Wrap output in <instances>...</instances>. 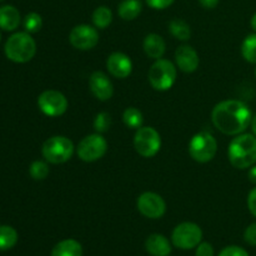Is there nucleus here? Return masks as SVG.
Returning a JSON list of instances; mask_svg holds the SVG:
<instances>
[{"label": "nucleus", "instance_id": "obj_1", "mask_svg": "<svg viewBox=\"0 0 256 256\" xmlns=\"http://www.w3.org/2000/svg\"><path fill=\"white\" fill-rule=\"evenodd\" d=\"M250 108L240 100H224L212 109V120L214 126L225 135L242 134L252 124Z\"/></svg>", "mask_w": 256, "mask_h": 256}, {"label": "nucleus", "instance_id": "obj_2", "mask_svg": "<svg viewBox=\"0 0 256 256\" xmlns=\"http://www.w3.org/2000/svg\"><path fill=\"white\" fill-rule=\"evenodd\" d=\"M230 164L240 170L249 169L256 164V136L239 134L230 142L228 149Z\"/></svg>", "mask_w": 256, "mask_h": 256}, {"label": "nucleus", "instance_id": "obj_3", "mask_svg": "<svg viewBox=\"0 0 256 256\" xmlns=\"http://www.w3.org/2000/svg\"><path fill=\"white\" fill-rule=\"evenodd\" d=\"M5 55L12 62L24 64L30 62L36 52V42L29 32H19L9 36L5 42Z\"/></svg>", "mask_w": 256, "mask_h": 256}, {"label": "nucleus", "instance_id": "obj_4", "mask_svg": "<svg viewBox=\"0 0 256 256\" xmlns=\"http://www.w3.org/2000/svg\"><path fill=\"white\" fill-rule=\"evenodd\" d=\"M74 149V144L69 138L55 135L45 140L42 148V154L50 164H64L72 159Z\"/></svg>", "mask_w": 256, "mask_h": 256}, {"label": "nucleus", "instance_id": "obj_5", "mask_svg": "<svg viewBox=\"0 0 256 256\" xmlns=\"http://www.w3.org/2000/svg\"><path fill=\"white\" fill-rule=\"evenodd\" d=\"M176 66L170 60L158 59L149 69L148 79L155 90L166 92L176 82Z\"/></svg>", "mask_w": 256, "mask_h": 256}, {"label": "nucleus", "instance_id": "obj_6", "mask_svg": "<svg viewBox=\"0 0 256 256\" xmlns=\"http://www.w3.org/2000/svg\"><path fill=\"white\" fill-rule=\"evenodd\" d=\"M218 152V142L210 132H200L192 138L189 142V154L195 162H212Z\"/></svg>", "mask_w": 256, "mask_h": 256}, {"label": "nucleus", "instance_id": "obj_7", "mask_svg": "<svg viewBox=\"0 0 256 256\" xmlns=\"http://www.w3.org/2000/svg\"><path fill=\"white\" fill-rule=\"evenodd\" d=\"M134 148L142 158H152L160 152L162 136L152 126H142L134 136Z\"/></svg>", "mask_w": 256, "mask_h": 256}, {"label": "nucleus", "instance_id": "obj_8", "mask_svg": "<svg viewBox=\"0 0 256 256\" xmlns=\"http://www.w3.org/2000/svg\"><path fill=\"white\" fill-rule=\"evenodd\" d=\"M108 152V142L99 132L82 138L76 148V154L82 162H94L102 159Z\"/></svg>", "mask_w": 256, "mask_h": 256}, {"label": "nucleus", "instance_id": "obj_9", "mask_svg": "<svg viewBox=\"0 0 256 256\" xmlns=\"http://www.w3.org/2000/svg\"><path fill=\"white\" fill-rule=\"evenodd\" d=\"M202 230L195 222H182L172 230V242L176 248L182 250L194 249L202 242Z\"/></svg>", "mask_w": 256, "mask_h": 256}, {"label": "nucleus", "instance_id": "obj_10", "mask_svg": "<svg viewBox=\"0 0 256 256\" xmlns=\"http://www.w3.org/2000/svg\"><path fill=\"white\" fill-rule=\"evenodd\" d=\"M40 112L50 118L62 116L68 110V99L58 90H45L38 98Z\"/></svg>", "mask_w": 256, "mask_h": 256}, {"label": "nucleus", "instance_id": "obj_11", "mask_svg": "<svg viewBox=\"0 0 256 256\" xmlns=\"http://www.w3.org/2000/svg\"><path fill=\"white\" fill-rule=\"evenodd\" d=\"M136 208L140 214L148 219H160L166 212V202L156 192H146L138 198Z\"/></svg>", "mask_w": 256, "mask_h": 256}, {"label": "nucleus", "instance_id": "obj_12", "mask_svg": "<svg viewBox=\"0 0 256 256\" xmlns=\"http://www.w3.org/2000/svg\"><path fill=\"white\" fill-rule=\"evenodd\" d=\"M69 42L75 49L90 50L99 42V32L96 28L88 24L76 25L69 34Z\"/></svg>", "mask_w": 256, "mask_h": 256}, {"label": "nucleus", "instance_id": "obj_13", "mask_svg": "<svg viewBox=\"0 0 256 256\" xmlns=\"http://www.w3.org/2000/svg\"><path fill=\"white\" fill-rule=\"evenodd\" d=\"M89 88L95 98L100 102H106L112 99L114 94V86L112 80L105 72H94L89 78Z\"/></svg>", "mask_w": 256, "mask_h": 256}, {"label": "nucleus", "instance_id": "obj_14", "mask_svg": "<svg viewBox=\"0 0 256 256\" xmlns=\"http://www.w3.org/2000/svg\"><path fill=\"white\" fill-rule=\"evenodd\" d=\"M106 69L110 74L118 79H125L132 72V62L124 52H115L108 56Z\"/></svg>", "mask_w": 256, "mask_h": 256}, {"label": "nucleus", "instance_id": "obj_15", "mask_svg": "<svg viewBox=\"0 0 256 256\" xmlns=\"http://www.w3.org/2000/svg\"><path fill=\"white\" fill-rule=\"evenodd\" d=\"M175 62L184 72H194L199 68L200 59L196 50L190 45H182L175 52Z\"/></svg>", "mask_w": 256, "mask_h": 256}, {"label": "nucleus", "instance_id": "obj_16", "mask_svg": "<svg viewBox=\"0 0 256 256\" xmlns=\"http://www.w3.org/2000/svg\"><path fill=\"white\" fill-rule=\"evenodd\" d=\"M142 48H144L145 54L155 60L162 59V55L165 54V50H166V45H165L164 39L159 34H155V32L148 34L145 36L144 42H142Z\"/></svg>", "mask_w": 256, "mask_h": 256}, {"label": "nucleus", "instance_id": "obj_17", "mask_svg": "<svg viewBox=\"0 0 256 256\" xmlns=\"http://www.w3.org/2000/svg\"><path fill=\"white\" fill-rule=\"evenodd\" d=\"M145 249L152 256H168L172 252V245L164 235L152 234L145 242Z\"/></svg>", "mask_w": 256, "mask_h": 256}, {"label": "nucleus", "instance_id": "obj_18", "mask_svg": "<svg viewBox=\"0 0 256 256\" xmlns=\"http://www.w3.org/2000/svg\"><path fill=\"white\" fill-rule=\"evenodd\" d=\"M20 24V12L12 5L0 6V29L12 32Z\"/></svg>", "mask_w": 256, "mask_h": 256}, {"label": "nucleus", "instance_id": "obj_19", "mask_svg": "<svg viewBox=\"0 0 256 256\" xmlns=\"http://www.w3.org/2000/svg\"><path fill=\"white\" fill-rule=\"evenodd\" d=\"M52 256H82V246L76 240L65 239L52 248Z\"/></svg>", "mask_w": 256, "mask_h": 256}, {"label": "nucleus", "instance_id": "obj_20", "mask_svg": "<svg viewBox=\"0 0 256 256\" xmlns=\"http://www.w3.org/2000/svg\"><path fill=\"white\" fill-rule=\"evenodd\" d=\"M142 4L140 0H122L118 6V14L122 20H134L140 15Z\"/></svg>", "mask_w": 256, "mask_h": 256}, {"label": "nucleus", "instance_id": "obj_21", "mask_svg": "<svg viewBox=\"0 0 256 256\" xmlns=\"http://www.w3.org/2000/svg\"><path fill=\"white\" fill-rule=\"evenodd\" d=\"M18 242V232L9 225H0V252L14 248Z\"/></svg>", "mask_w": 256, "mask_h": 256}, {"label": "nucleus", "instance_id": "obj_22", "mask_svg": "<svg viewBox=\"0 0 256 256\" xmlns=\"http://www.w3.org/2000/svg\"><path fill=\"white\" fill-rule=\"evenodd\" d=\"M169 32H172L175 39L182 40V42H186L192 36L190 26L182 19H172L169 22Z\"/></svg>", "mask_w": 256, "mask_h": 256}, {"label": "nucleus", "instance_id": "obj_23", "mask_svg": "<svg viewBox=\"0 0 256 256\" xmlns=\"http://www.w3.org/2000/svg\"><path fill=\"white\" fill-rule=\"evenodd\" d=\"M92 19L96 29H106L112 22V12L108 6H99L92 12Z\"/></svg>", "mask_w": 256, "mask_h": 256}, {"label": "nucleus", "instance_id": "obj_24", "mask_svg": "<svg viewBox=\"0 0 256 256\" xmlns=\"http://www.w3.org/2000/svg\"><path fill=\"white\" fill-rule=\"evenodd\" d=\"M122 122L130 129H140L144 122V118H142V112L136 108H126L122 112Z\"/></svg>", "mask_w": 256, "mask_h": 256}, {"label": "nucleus", "instance_id": "obj_25", "mask_svg": "<svg viewBox=\"0 0 256 256\" xmlns=\"http://www.w3.org/2000/svg\"><path fill=\"white\" fill-rule=\"evenodd\" d=\"M242 55L248 62L256 64V32L249 34L242 44Z\"/></svg>", "mask_w": 256, "mask_h": 256}, {"label": "nucleus", "instance_id": "obj_26", "mask_svg": "<svg viewBox=\"0 0 256 256\" xmlns=\"http://www.w3.org/2000/svg\"><path fill=\"white\" fill-rule=\"evenodd\" d=\"M49 172V165L45 162H42V160H35V162H32L29 168V174L34 180L46 179Z\"/></svg>", "mask_w": 256, "mask_h": 256}, {"label": "nucleus", "instance_id": "obj_27", "mask_svg": "<svg viewBox=\"0 0 256 256\" xmlns=\"http://www.w3.org/2000/svg\"><path fill=\"white\" fill-rule=\"evenodd\" d=\"M42 26V19L38 12H29L24 18V28L25 32L29 34H35L39 32Z\"/></svg>", "mask_w": 256, "mask_h": 256}, {"label": "nucleus", "instance_id": "obj_28", "mask_svg": "<svg viewBox=\"0 0 256 256\" xmlns=\"http://www.w3.org/2000/svg\"><path fill=\"white\" fill-rule=\"evenodd\" d=\"M112 126V116L108 112H102L95 116L94 120V129L95 132L102 134V132H106Z\"/></svg>", "mask_w": 256, "mask_h": 256}, {"label": "nucleus", "instance_id": "obj_29", "mask_svg": "<svg viewBox=\"0 0 256 256\" xmlns=\"http://www.w3.org/2000/svg\"><path fill=\"white\" fill-rule=\"evenodd\" d=\"M219 256H249L248 252L245 249L240 246H235V245H232V246H226L220 252Z\"/></svg>", "mask_w": 256, "mask_h": 256}, {"label": "nucleus", "instance_id": "obj_30", "mask_svg": "<svg viewBox=\"0 0 256 256\" xmlns=\"http://www.w3.org/2000/svg\"><path fill=\"white\" fill-rule=\"evenodd\" d=\"M244 240L252 246H256V222H252L246 228L244 232Z\"/></svg>", "mask_w": 256, "mask_h": 256}, {"label": "nucleus", "instance_id": "obj_31", "mask_svg": "<svg viewBox=\"0 0 256 256\" xmlns=\"http://www.w3.org/2000/svg\"><path fill=\"white\" fill-rule=\"evenodd\" d=\"M195 256H214V248L209 242H200L196 246Z\"/></svg>", "mask_w": 256, "mask_h": 256}, {"label": "nucleus", "instance_id": "obj_32", "mask_svg": "<svg viewBox=\"0 0 256 256\" xmlns=\"http://www.w3.org/2000/svg\"><path fill=\"white\" fill-rule=\"evenodd\" d=\"M146 4L149 5L150 8L155 10H162V9H166L169 8L175 0H145Z\"/></svg>", "mask_w": 256, "mask_h": 256}, {"label": "nucleus", "instance_id": "obj_33", "mask_svg": "<svg viewBox=\"0 0 256 256\" xmlns=\"http://www.w3.org/2000/svg\"><path fill=\"white\" fill-rule=\"evenodd\" d=\"M248 208H249L250 212L256 218V188H254L248 195Z\"/></svg>", "mask_w": 256, "mask_h": 256}, {"label": "nucleus", "instance_id": "obj_34", "mask_svg": "<svg viewBox=\"0 0 256 256\" xmlns=\"http://www.w3.org/2000/svg\"><path fill=\"white\" fill-rule=\"evenodd\" d=\"M199 2L205 9H214L219 4V0H199Z\"/></svg>", "mask_w": 256, "mask_h": 256}, {"label": "nucleus", "instance_id": "obj_35", "mask_svg": "<svg viewBox=\"0 0 256 256\" xmlns=\"http://www.w3.org/2000/svg\"><path fill=\"white\" fill-rule=\"evenodd\" d=\"M248 178H249L250 182L256 185V164L252 165L249 170V174H248Z\"/></svg>", "mask_w": 256, "mask_h": 256}, {"label": "nucleus", "instance_id": "obj_36", "mask_svg": "<svg viewBox=\"0 0 256 256\" xmlns=\"http://www.w3.org/2000/svg\"><path fill=\"white\" fill-rule=\"evenodd\" d=\"M252 134L255 135L256 136V114L254 115V116H252Z\"/></svg>", "mask_w": 256, "mask_h": 256}, {"label": "nucleus", "instance_id": "obj_37", "mask_svg": "<svg viewBox=\"0 0 256 256\" xmlns=\"http://www.w3.org/2000/svg\"><path fill=\"white\" fill-rule=\"evenodd\" d=\"M250 25H252V29L256 32V12L254 15H252V20H250Z\"/></svg>", "mask_w": 256, "mask_h": 256}, {"label": "nucleus", "instance_id": "obj_38", "mask_svg": "<svg viewBox=\"0 0 256 256\" xmlns=\"http://www.w3.org/2000/svg\"><path fill=\"white\" fill-rule=\"evenodd\" d=\"M0 40H2V34H0Z\"/></svg>", "mask_w": 256, "mask_h": 256}, {"label": "nucleus", "instance_id": "obj_39", "mask_svg": "<svg viewBox=\"0 0 256 256\" xmlns=\"http://www.w3.org/2000/svg\"><path fill=\"white\" fill-rule=\"evenodd\" d=\"M255 76H256V68H255Z\"/></svg>", "mask_w": 256, "mask_h": 256}, {"label": "nucleus", "instance_id": "obj_40", "mask_svg": "<svg viewBox=\"0 0 256 256\" xmlns=\"http://www.w3.org/2000/svg\"><path fill=\"white\" fill-rule=\"evenodd\" d=\"M0 2H2V0H0Z\"/></svg>", "mask_w": 256, "mask_h": 256}]
</instances>
